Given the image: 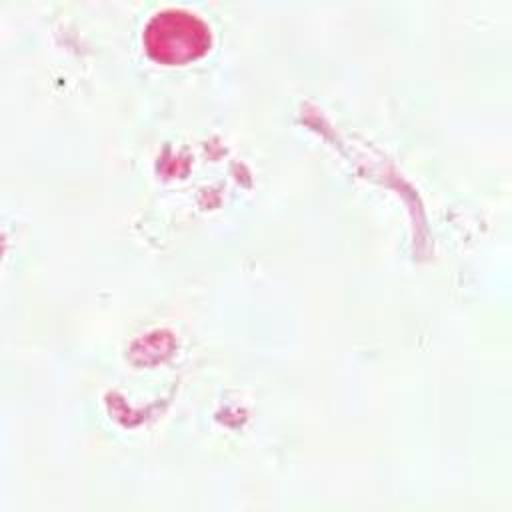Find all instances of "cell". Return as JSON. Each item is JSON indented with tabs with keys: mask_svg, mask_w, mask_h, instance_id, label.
<instances>
[{
	"mask_svg": "<svg viewBox=\"0 0 512 512\" xmlns=\"http://www.w3.org/2000/svg\"><path fill=\"white\" fill-rule=\"evenodd\" d=\"M142 40L152 60L180 66L204 56L212 34L198 14L184 8H166L148 20Z\"/></svg>",
	"mask_w": 512,
	"mask_h": 512,
	"instance_id": "cell-1",
	"label": "cell"
}]
</instances>
